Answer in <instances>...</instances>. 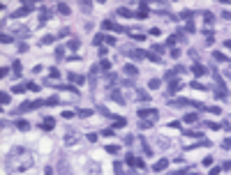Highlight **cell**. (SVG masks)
Listing matches in <instances>:
<instances>
[{
	"mask_svg": "<svg viewBox=\"0 0 231 175\" xmlns=\"http://www.w3.org/2000/svg\"><path fill=\"white\" fill-rule=\"evenodd\" d=\"M79 7H81V12H93V9H90V7H93L90 2H83V0H81V2H79Z\"/></svg>",
	"mask_w": 231,
	"mask_h": 175,
	"instance_id": "23",
	"label": "cell"
},
{
	"mask_svg": "<svg viewBox=\"0 0 231 175\" xmlns=\"http://www.w3.org/2000/svg\"><path fill=\"white\" fill-rule=\"evenodd\" d=\"M0 99H2V104H9V94H7V92H2V94H0Z\"/></svg>",
	"mask_w": 231,
	"mask_h": 175,
	"instance_id": "40",
	"label": "cell"
},
{
	"mask_svg": "<svg viewBox=\"0 0 231 175\" xmlns=\"http://www.w3.org/2000/svg\"><path fill=\"white\" fill-rule=\"evenodd\" d=\"M33 9H35V5H33V2H23V7H21L19 12H14V14H12V19H19V16H26V14H30Z\"/></svg>",
	"mask_w": 231,
	"mask_h": 175,
	"instance_id": "1",
	"label": "cell"
},
{
	"mask_svg": "<svg viewBox=\"0 0 231 175\" xmlns=\"http://www.w3.org/2000/svg\"><path fill=\"white\" fill-rule=\"evenodd\" d=\"M67 78H69V81H74V83H79V85H83V83H86V78H83V76H79V74H69Z\"/></svg>",
	"mask_w": 231,
	"mask_h": 175,
	"instance_id": "9",
	"label": "cell"
},
{
	"mask_svg": "<svg viewBox=\"0 0 231 175\" xmlns=\"http://www.w3.org/2000/svg\"><path fill=\"white\" fill-rule=\"evenodd\" d=\"M104 39H106V37H102V35H97V37H95V39H93V44H95V46H99V44H102V42H104Z\"/></svg>",
	"mask_w": 231,
	"mask_h": 175,
	"instance_id": "33",
	"label": "cell"
},
{
	"mask_svg": "<svg viewBox=\"0 0 231 175\" xmlns=\"http://www.w3.org/2000/svg\"><path fill=\"white\" fill-rule=\"evenodd\" d=\"M65 143H67V145H74V143H76V138H74V131H69V134L65 136Z\"/></svg>",
	"mask_w": 231,
	"mask_h": 175,
	"instance_id": "20",
	"label": "cell"
},
{
	"mask_svg": "<svg viewBox=\"0 0 231 175\" xmlns=\"http://www.w3.org/2000/svg\"><path fill=\"white\" fill-rule=\"evenodd\" d=\"M58 12H60V14H69V12H72V9H69V5H67V2H60V5H58Z\"/></svg>",
	"mask_w": 231,
	"mask_h": 175,
	"instance_id": "16",
	"label": "cell"
},
{
	"mask_svg": "<svg viewBox=\"0 0 231 175\" xmlns=\"http://www.w3.org/2000/svg\"><path fill=\"white\" fill-rule=\"evenodd\" d=\"M26 51H28V44L21 42V44H19V53H26Z\"/></svg>",
	"mask_w": 231,
	"mask_h": 175,
	"instance_id": "36",
	"label": "cell"
},
{
	"mask_svg": "<svg viewBox=\"0 0 231 175\" xmlns=\"http://www.w3.org/2000/svg\"><path fill=\"white\" fill-rule=\"evenodd\" d=\"M160 85H162V81H160V78H150V83H148V88H150V90H157Z\"/></svg>",
	"mask_w": 231,
	"mask_h": 175,
	"instance_id": "18",
	"label": "cell"
},
{
	"mask_svg": "<svg viewBox=\"0 0 231 175\" xmlns=\"http://www.w3.org/2000/svg\"><path fill=\"white\" fill-rule=\"evenodd\" d=\"M125 161H127L130 166H139V168H143V166H146V164H143L141 159H136L134 154H127V157H125Z\"/></svg>",
	"mask_w": 231,
	"mask_h": 175,
	"instance_id": "2",
	"label": "cell"
},
{
	"mask_svg": "<svg viewBox=\"0 0 231 175\" xmlns=\"http://www.w3.org/2000/svg\"><path fill=\"white\" fill-rule=\"evenodd\" d=\"M28 88H30L33 92H39V85H37V83H28Z\"/></svg>",
	"mask_w": 231,
	"mask_h": 175,
	"instance_id": "44",
	"label": "cell"
},
{
	"mask_svg": "<svg viewBox=\"0 0 231 175\" xmlns=\"http://www.w3.org/2000/svg\"><path fill=\"white\" fill-rule=\"evenodd\" d=\"M190 85H192V88H197V90H208V88L203 85V83H190Z\"/></svg>",
	"mask_w": 231,
	"mask_h": 175,
	"instance_id": "41",
	"label": "cell"
},
{
	"mask_svg": "<svg viewBox=\"0 0 231 175\" xmlns=\"http://www.w3.org/2000/svg\"><path fill=\"white\" fill-rule=\"evenodd\" d=\"M224 168H229V171H231V161H227V164H224Z\"/></svg>",
	"mask_w": 231,
	"mask_h": 175,
	"instance_id": "48",
	"label": "cell"
},
{
	"mask_svg": "<svg viewBox=\"0 0 231 175\" xmlns=\"http://www.w3.org/2000/svg\"><path fill=\"white\" fill-rule=\"evenodd\" d=\"M58 168H60V173H63V175H72V171H69V166H67L65 161H60V166H58Z\"/></svg>",
	"mask_w": 231,
	"mask_h": 175,
	"instance_id": "19",
	"label": "cell"
},
{
	"mask_svg": "<svg viewBox=\"0 0 231 175\" xmlns=\"http://www.w3.org/2000/svg\"><path fill=\"white\" fill-rule=\"evenodd\" d=\"M46 104H49V106H56V104H60V99H58V97H49Z\"/></svg>",
	"mask_w": 231,
	"mask_h": 175,
	"instance_id": "31",
	"label": "cell"
},
{
	"mask_svg": "<svg viewBox=\"0 0 231 175\" xmlns=\"http://www.w3.org/2000/svg\"><path fill=\"white\" fill-rule=\"evenodd\" d=\"M14 35H16V37H28V28H26V26H16Z\"/></svg>",
	"mask_w": 231,
	"mask_h": 175,
	"instance_id": "8",
	"label": "cell"
},
{
	"mask_svg": "<svg viewBox=\"0 0 231 175\" xmlns=\"http://www.w3.org/2000/svg\"><path fill=\"white\" fill-rule=\"evenodd\" d=\"M106 152H111V154H118V152H120V147H118V145H109V147H106Z\"/></svg>",
	"mask_w": 231,
	"mask_h": 175,
	"instance_id": "32",
	"label": "cell"
},
{
	"mask_svg": "<svg viewBox=\"0 0 231 175\" xmlns=\"http://www.w3.org/2000/svg\"><path fill=\"white\" fill-rule=\"evenodd\" d=\"M111 120H113V127H125V124H127V120L120 117V115H113Z\"/></svg>",
	"mask_w": 231,
	"mask_h": 175,
	"instance_id": "6",
	"label": "cell"
},
{
	"mask_svg": "<svg viewBox=\"0 0 231 175\" xmlns=\"http://www.w3.org/2000/svg\"><path fill=\"white\" fill-rule=\"evenodd\" d=\"M0 39H2V44H12V35H2Z\"/></svg>",
	"mask_w": 231,
	"mask_h": 175,
	"instance_id": "35",
	"label": "cell"
},
{
	"mask_svg": "<svg viewBox=\"0 0 231 175\" xmlns=\"http://www.w3.org/2000/svg\"><path fill=\"white\" fill-rule=\"evenodd\" d=\"M99 67H102L104 72H109V69H111V62H109V60H102V62H99Z\"/></svg>",
	"mask_w": 231,
	"mask_h": 175,
	"instance_id": "30",
	"label": "cell"
},
{
	"mask_svg": "<svg viewBox=\"0 0 231 175\" xmlns=\"http://www.w3.org/2000/svg\"><path fill=\"white\" fill-rule=\"evenodd\" d=\"M116 12H118V14H120V16H132V12H130V9H127V7H118V9H116Z\"/></svg>",
	"mask_w": 231,
	"mask_h": 175,
	"instance_id": "24",
	"label": "cell"
},
{
	"mask_svg": "<svg viewBox=\"0 0 231 175\" xmlns=\"http://www.w3.org/2000/svg\"><path fill=\"white\" fill-rule=\"evenodd\" d=\"M23 90H26V85H14V90H12V92H16V94H21Z\"/></svg>",
	"mask_w": 231,
	"mask_h": 175,
	"instance_id": "39",
	"label": "cell"
},
{
	"mask_svg": "<svg viewBox=\"0 0 231 175\" xmlns=\"http://www.w3.org/2000/svg\"><path fill=\"white\" fill-rule=\"evenodd\" d=\"M224 46H227V49L231 51V39H227V42H224Z\"/></svg>",
	"mask_w": 231,
	"mask_h": 175,
	"instance_id": "46",
	"label": "cell"
},
{
	"mask_svg": "<svg viewBox=\"0 0 231 175\" xmlns=\"http://www.w3.org/2000/svg\"><path fill=\"white\" fill-rule=\"evenodd\" d=\"M67 49H72V51H76V49H79V39H72V42L67 44Z\"/></svg>",
	"mask_w": 231,
	"mask_h": 175,
	"instance_id": "29",
	"label": "cell"
},
{
	"mask_svg": "<svg viewBox=\"0 0 231 175\" xmlns=\"http://www.w3.org/2000/svg\"><path fill=\"white\" fill-rule=\"evenodd\" d=\"M63 56H65V49H63V46H60V49H58V51H56V58H58V60H63Z\"/></svg>",
	"mask_w": 231,
	"mask_h": 175,
	"instance_id": "37",
	"label": "cell"
},
{
	"mask_svg": "<svg viewBox=\"0 0 231 175\" xmlns=\"http://www.w3.org/2000/svg\"><path fill=\"white\" fill-rule=\"evenodd\" d=\"M192 72H194V76H203V74H206V67H201V65H192Z\"/></svg>",
	"mask_w": 231,
	"mask_h": 175,
	"instance_id": "12",
	"label": "cell"
},
{
	"mask_svg": "<svg viewBox=\"0 0 231 175\" xmlns=\"http://www.w3.org/2000/svg\"><path fill=\"white\" fill-rule=\"evenodd\" d=\"M53 124H56V122H53V117H44L42 129H44V131H51V129H53Z\"/></svg>",
	"mask_w": 231,
	"mask_h": 175,
	"instance_id": "4",
	"label": "cell"
},
{
	"mask_svg": "<svg viewBox=\"0 0 231 175\" xmlns=\"http://www.w3.org/2000/svg\"><path fill=\"white\" fill-rule=\"evenodd\" d=\"M222 147H227V150H229V147H231V138H227V141L222 143Z\"/></svg>",
	"mask_w": 231,
	"mask_h": 175,
	"instance_id": "45",
	"label": "cell"
},
{
	"mask_svg": "<svg viewBox=\"0 0 231 175\" xmlns=\"http://www.w3.org/2000/svg\"><path fill=\"white\" fill-rule=\"evenodd\" d=\"M160 32H162L160 28H150V35H153V37H160Z\"/></svg>",
	"mask_w": 231,
	"mask_h": 175,
	"instance_id": "42",
	"label": "cell"
},
{
	"mask_svg": "<svg viewBox=\"0 0 231 175\" xmlns=\"http://www.w3.org/2000/svg\"><path fill=\"white\" fill-rule=\"evenodd\" d=\"M88 171H90V175H99V166L97 164H88Z\"/></svg>",
	"mask_w": 231,
	"mask_h": 175,
	"instance_id": "22",
	"label": "cell"
},
{
	"mask_svg": "<svg viewBox=\"0 0 231 175\" xmlns=\"http://www.w3.org/2000/svg\"><path fill=\"white\" fill-rule=\"evenodd\" d=\"M49 16H51V12H49V9H46V7H44V9H42V14H39V21H42V23H44V21H46V19H49Z\"/></svg>",
	"mask_w": 231,
	"mask_h": 175,
	"instance_id": "25",
	"label": "cell"
},
{
	"mask_svg": "<svg viewBox=\"0 0 231 175\" xmlns=\"http://www.w3.org/2000/svg\"><path fill=\"white\" fill-rule=\"evenodd\" d=\"M125 74H127V76H136V74H139V69H136L134 65H125Z\"/></svg>",
	"mask_w": 231,
	"mask_h": 175,
	"instance_id": "11",
	"label": "cell"
},
{
	"mask_svg": "<svg viewBox=\"0 0 231 175\" xmlns=\"http://www.w3.org/2000/svg\"><path fill=\"white\" fill-rule=\"evenodd\" d=\"M203 19H206V23H210V21H213V14H210V12H206V14H203Z\"/></svg>",
	"mask_w": 231,
	"mask_h": 175,
	"instance_id": "43",
	"label": "cell"
},
{
	"mask_svg": "<svg viewBox=\"0 0 231 175\" xmlns=\"http://www.w3.org/2000/svg\"><path fill=\"white\" fill-rule=\"evenodd\" d=\"M213 58H215V60H220V62H229V58H227V56H222L220 51H215V53H213Z\"/></svg>",
	"mask_w": 231,
	"mask_h": 175,
	"instance_id": "21",
	"label": "cell"
},
{
	"mask_svg": "<svg viewBox=\"0 0 231 175\" xmlns=\"http://www.w3.org/2000/svg\"><path fill=\"white\" fill-rule=\"evenodd\" d=\"M183 120H185L187 124H194V122H197V120H199V115H197V113H187V115L183 117Z\"/></svg>",
	"mask_w": 231,
	"mask_h": 175,
	"instance_id": "14",
	"label": "cell"
},
{
	"mask_svg": "<svg viewBox=\"0 0 231 175\" xmlns=\"http://www.w3.org/2000/svg\"><path fill=\"white\" fill-rule=\"evenodd\" d=\"M51 42H53V37H51V35H46V37H42V42H39V44H42V46H46V44H51Z\"/></svg>",
	"mask_w": 231,
	"mask_h": 175,
	"instance_id": "28",
	"label": "cell"
},
{
	"mask_svg": "<svg viewBox=\"0 0 231 175\" xmlns=\"http://www.w3.org/2000/svg\"><path fill=\"white\" fill-rule=\"evenodd\" d=\"M16 127H19L21 131H28V129H30V122H26V120H19V122H16Z\"/></svg>",
	"mask_w": 231,
	"mask_h": 175,
	"instance_id": "17",
	"label": "cell"
},
{
	"mask_svg": "<svg viewBox=\"0 0 231 175\" xmlns=\"http://www.w3.org/2000/svg\"><path fill=\"white\" fill-rule=\"evenodd\" d=\"M139 9H141V12H136V16H139V19H146V16H148V5H146V2H141V5H139Z\"/></svg>",
	"mask_w": 231,
	"mask_h": 175,
	"instance_id": "5",
	"label": "cell"
},
{
	"mask_svg": "<svg viewBox=\"0 0 231 175\" xmlns=\"http://www.w3.org/2000/svg\"><path fill=\"white\" fill-rule=\"evenodd\" d=\"M190 175H199V173H197V171H194V173H190Z\"/></svg>",
	"mask_w": 231,
	"mask_h": 175,
	"instance_id": "49",
	"label": "cell"
},
{
	"mask_svg": "<svg viewBox=\"0 0 231 175\" xmlns=\"http://www.w3.org/2000/svg\"><path fill=\"white\" fill-rule=\"evenodd\" d=\"M166 166H169V159H160V161H157L153 168H155V173H157V171H164Z\"/></svg>",
	"mask_w": 231,
	"mask_h": 175,
	"instance_id": "7",
	"label": "cell"
},
{
	"mask_svg": "<svg viewBox=\"0 0 231 175\" xmlns=\"http://www.w3.org/2000/svg\"><path fill=\"white\" fill-rule=\"evenodd\" d=\"M90 115H93V111H83V108L79 111V117H90Z\"/></svg>",
	"mask_w": 231,
	"mask_h": 175,
	"instance_id": "34",
	"label": "cell"
},
{
	"mask_svg": "<svg viewBox=\"0 0 231 175\" xmlns=\"http://www.w3.org/2000/svg\"><path fill=\"white\" fill-rule=\"evenodd\" d=\"M180 88H183V83H180V81H178V78H176V81H171V83H169V90H171V92H178V90H180Z\"/></svg>",
	"mask_w": 231,
	"mask_h": 175,
	"instance_id": "13",
	"label": "cell"
},
{
	"mask_svg": "<svg viewBox=\"0 0 231 175\" xmlns=\"http://www.w3.org/2000/svg\"><path fill=\"white\" fill-rule=\"evenodd\" d=\"M102 28L104 30H123V28H118L113 21H102Z\"/></svg>",
	"mask_w": 231,
	"mask_h": 175,
	"instance_id": "10",
	"label": "cell"
},
{
	"mask_svg": "<svg viewBox=\"0 0 231 175\" xmlns=\"http://www.w3.org/2000/svg\"><path fill=\"white\" fill-rule=\"evenodd\" d=\"M148 60H153V62H160V56H157V53H148Z\"/></svg>",
	"mask_w": 231,
	"mask_h": 175,
	"instance_id": "38",
	"label": "cell"
},
{
	"mask_svg": "<svg viewBox=\"0 0 231 175\" xmlns=\"http://www.w3.org/2000/svg\"><path fill=\"white\" fill-rule=\"evenodd\" d=\"M12 69H14V74H21V62L14 60V62H12Z\"/></svg>",
	"mask_w": 231,
	"mask_h": 175,
	"instance_id": "26",
	"label": "cell"
},
{
	"mask_svg": "<svg viewBox=\"0 0 231 175\" xmlns=\"http://www.w3.org/2000/svg\"><path fill=\"white\" fill-rule=\"evenodd\" d=\"M180 16H183V19H192L194 12H192V9H185V12H180Z\"/></svg>",
	"mask_w": 231,
	"mask_h": 175,
	"instance_id": "27",
	"label": "cell"
},
{
	"mask_svg": "<svg viewBox=\"0 0 231 175\" xmlns=\"http://www.w3.org/2000/svg\"><path fill=\"white\" fill-rule=\"evenodd\" d=\"M222 16H224V19H231V12H224V14H222Z\"/></svg>",
	"mask_w": 231,
	"mask_h": 175,
	"instance_id": "47",
	"label": "cell"
},
{
	"mask_svg": "<svg viewBox=\"0 0 231 175\" xmlns=\"http://www.w3.org/2000/svg\"><path fill=\"white\" fill-rule=\"evenodd\" d=\"M111 99H113V101H118V104H125V99H123V94H120L118 90H113V92H111Z\"/></svg>",
	"mask_w": 231,
	"mask_h": 175,
	"instance_id": "15",
	"label": "cell"
},
{
	"mask_svg": "<svg viewBox=\"0 0 231 175\" xmlns=\"http://www.w3.org/2000/svg\"><path fill=\"white\" fill-rule=\"evenodd\" d=\"M139 117H157L155 108H139Z\"/></svg>",
	"mask_w": 231,
	"mask_h": 175,
	"instance_id": "3",
	"label": "cell"
}]
</instances>
